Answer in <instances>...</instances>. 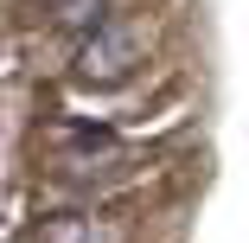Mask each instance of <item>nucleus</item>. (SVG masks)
Listing matches in <instances>:
<instances>
[{"instance_id":"obj_1","label":"nucleus","mask_w":249,"mask_h":243,"mask_svg":"<svg viewBox=\"0 0 249 243\" xmlns=\"http://www.w3.org/2000/svg\"><path fill=\"white\" fill-rule=\"evenodd\" d=\"M141 58H147V26H141V19H109L103 32L77 38L71 71H77L83 83H128V77L141 71Z\"/></svg>"},{"instance_id":"obj_3","label":"nucleus","mask_w":249,"mask_h":243,"mask_svg":"<svg viewBox=\"0 0 249 243\" xmlns=\"http://www.w3.org/2000/svg\"><path fill=\"white\" fill-rule=\"evenodd\" d=\"M45 13H52V26H64V32H103L109 19H115V0H45Z\"/></svg>"},{"instance_id":"obj_2","label":"nucleus","mask_w":249,"mask_h":243,"mask_svg":"<svg viewBox=\"0 0 249 243\" xmlns=\"http://www.w3.org/2000/svg\"><path fill=\"white\" fill-rule=\"evenodd\" d=\"M26 243H122L109 218L96 211H58V218H38Z\"/></svg>"}]
</instances>
